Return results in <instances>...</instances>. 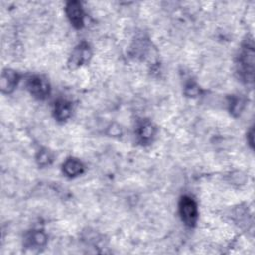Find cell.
Returning a JSON list of instances; mask_svg holds the SVG:
<instances>
[{
  "label": "cell",
  "mask_w": 255,
  "mask_h": 255,
  "mask_svg": "<svg viewBox=\"0 0 255 255\" xmlns=\"http://www.w3.org/2000/svg\"><path fill=\"white\" fill-rule=\"evenodd\" d=\"M236 65L240 78L246 82H252L254 70V49L252 42H247L242 47Z\"/></svg>",
  "instance_id": "6da1fadb"
},
{
  "label": "cell",
  "mask_w": 255,
  "mask_h": 255,
  "mask_svg": "<svg viewBox=\"0 0 255 255\" xmlns=\"http://www.w3.org/2000/svg\"><path fill=\"white\" fill-rule=\"evenodd\" d=\"M179 214L182 221L187 226H194L198 217L197 205L194 199L190 196L184 195L179 200Z\"/></svg>",
  "instance_id": "7a4b0ae2"
},
{
  "label": "cell",
  "mask_w": 255,
  "mask_h": 255,
  "mask_svg": "<svg viewBox=\"0 0 255 255\" xmlns=\"http://www.w3.org/2000/svg\"><path fill=\"white\" fill-rule=\"evenodd\" d=\"M29 92L37 99L43 100L50 94V85L46 79L41 76H32L27 81Z\"/></svg>",
  "instance_id": "3957f363"
},
{
  "label": "cell",
  "mask_w": 255,
  "mask_h": 255,
  "mask_svg": "<svg viewBox=\"0 0 255 255\" xmlns=\"http://www.w3.org/2000/svg\"><path fill=\"white\" fill-rule=\"evenodd\" d=\"M91 56H92V52L89 45L87 43H81L73 51L69 60V67L71 69L79 68L82 65L86 64L90 60Z\"/></svg>",
  "instance_id": "277c9868"
},
{
  "label": "cell",
  "mask_w": 255,
  "mask_h": 255,
  "mask_svg": "<svg viewBox=\"0 0 255 255\" xmlns=\"http://www.w3.org/2000/svg\"><path fill=\"white\" fill-rule=\"evenodd\" d=\"M66 14L72 25L80 29L84 25V11L80 2L70 1L66 6Z\"/></svg>",
  "instance_id": "5b68a950"
},
{
  "label": "cell",
  "mask_w": 255,
  "mask_h": 255,
  "mask_svg": "<svg viewBox=\"0 0 255 255\" xmlns=\"http://www.w3.org/2000/svg\"><path fill=\"white\" fill-rule=\"evenodd\" d=\"M136 134L139 142H141L142 144L148 143L151 141L152 137L155 134V127L152 125L151 122L143 120L137 126Z\"/></svg>",
  "instance_id": "8992f818"
},
{
  "label": "cell",
  "mask_w": 255,
  "mask_h": 255,
  "mask_svg": "<svg viewBox=\"0 0 255 255\" xmlns=\"http://www.w3.org/2000/svg\"><path fill=\"white\" fill-rule=\"evenodd\" d=\"M19 76L15 71L4 70L1 76V90L3 93H11L17 86Z\"/></svg>",
  "instance_id": "52a82bcc"
},
{
  "label": "cell",
  "mask_w": 255,
  "mask_h": 255,
  "mask_svg": "<svg viewBox=\"0 0 255 255\" xmlns=\"http://www.w3.org/2000/svg\"><path fill=\"white\" fill-rule=\"evenodd\" d=\"M72 115V105L70 102L64 99H60L55 103L54 106V116L60 121L64 122L68 120Z\"/></svg>",
  "instance_id": "ba28073f"
},
{
  "label": "cell",
  "mask_w": 255,
  "mask_h": 255,
  "mask_svg": "<svg viewBox=\"0 0 255 255\" xmlns=\"http://www.w3.org/2000/svg\"><path fill=\"white\" fill-rule=\"evenodd\" d=\"M47 242V236L43 231L32 230L29 232L25 239V244L27 247L35 249L43 247Z\"/></svg>",
  "instance_id": "9c48e42d"
},
{
  "label": "cell",
  "mask_w": 255,
  "mask_h": 255,
  "mask_svg": "<svg viewBox=\"0 0 255 255\" xmlns=\"http://www.w3.org/2000/svg\"><path fill=\"white\" fill-rule=\"evenodd\" d=\"M63 172L69 177H76L84 172V165L76 158H68L63 163Z\"/></svg>",
  "instance_id": "30bf717a"
},
{
  "label": "cell",
  "mask_w": 255,
  "mask_h": 255,
  "mask_svg": "<svg viewBox=\"0 0 255 255\" xmlns=\"http://www.w3.org/2000/svg\"><path fill=\"white\" fill-rule=\"evenodd\" d=\"M37 162L39 165L41 166H46L49 165L51 163V161L53 160V156L51 154V152L47 149H41L38 154H37Z\"/></svg>",
  "instance_id": "8fae6325"
},
{
  "label": "cell",
  "mask_w": 255,
  "mask_h": 255,
  "mask_svg": "<svg viewBox=\"0 0 255 255\" xmlns=\"http://www.w3.org/2000/svg\"><path fill=\"white\" fill-rule=\"evenodd\" d=\"M243 106H244L243 100L240 99V98L235 97V98H233V100L230 103V111H231V113L239 114L242 111Z\"/></svg>",
  "instance_id": "7c38bea8"
},
{
  "label": "cell",
  "mask_w": 255,
  "mask_h": 255,
  "mask_svg": "<svg viewBox=\"0 0 255 255\" xmlns=\"http://www.w3.org/2000/svg\"><path fill=\"white\" fill-rule=\"evenodd\" d=\"M198 87L195 85V84H193V83H189L187 86H186V91H185V93L187 94V95H189V96H195L197 93H198Z\"/></svg>",
  "instance_id": "4fadbf2b"
}]
</instances>
